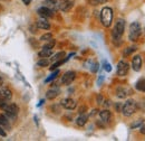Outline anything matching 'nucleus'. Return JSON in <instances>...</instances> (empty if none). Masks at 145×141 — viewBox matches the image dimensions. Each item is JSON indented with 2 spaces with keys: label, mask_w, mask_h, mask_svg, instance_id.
I'll use <instances>...</instances> for the list:
<instances>
[{
  "label": "nucleus",
  "mask_w": 145,
  "mask_h": 141,
  "mask_svg": "<svg viewBox=\"0 0 145 141\" xmlns=\"http://www.w3.org/2000/svg\"><path fill=\"white\" fill-rule=\"evenodd\" d=\"M124 30H125V20L118 19L115 22V26L112 30V39L116 46H120V44L122 43V36L124 34Z\"/></svg>",
  "instance_id": "obj_1"
},
{
  "label": "nucleus",
  "mask_w": 145,
  "mask_h": 141,
  "mask_svg": "<svg viewBox=\"0 0 145 141\" xmlns=\"http://www.w3.org/2000/svg\"><path fill=\"white\" fill-rule=\"evenodd\" d=\"M0 107L5 111V115H6L8 119H14V120H15V119L17 118L18 112H19V107L17 104H15V103L8 104V103H6V101H2Z\"/></svg>",
  "instance_id": "obj_2"
},
{
  "label": "nucleus",
  "mask_w": 145,
  "mask_h": 141,
  "mask_svg": "<svg viewBox=\"0 0 145 141\" xmlns=\"http://www.w3.org/2000/svg\"><path fill=\"white\" fill-rule=\"evenodd\" d=\"M113 17H114V14H113V9L110 7H104L101 10V22L104 27L108 28L112 26Z\"/></svg>",
  "instance_id": "obj_3"
},
{
  "label": "nucleus",
  "mask_w": 145,
  "mask_h": 141,
  "mask_svg": "<svg viewBox=\"0 0 145 141\" xmlns=\"http://www.w3.org/2000/svg\"><path fill=\"white\" fill-rule=\"evenodd\" d=\"M142 35V27L140 22L134 21L129 25V30H128V39L131 42H137Z\"/></svg>",
  "instance_id": "obj_4"
},
{
  "label": "nucleus",
  "mask_w": 145,
  "mask_h": 141,
  "mask_svg": "<svg viewBox=\"0 0 145 141\" xmlns=\"http://www.w3.org/2000/svg\"><path fill=\"white\" fill-rule=\"evenodd\" d=\"M137 110V103L133 99H128L126 102L122 105L121 112L123 113L124 117H132Z\"/></svg>",
  "instance_id": "obj_5"
},
{
  "label": "nucleus",
  "mask_w": 145,
  "mask_h": 141,
  "mask_svg": "<svg viewBox=\"0 0 145 141\" xmlns=\"http://www.w3.org/2000/svg\"><path fill=\"white\" fill-rule=\"evenodd\" d=\"M128 70H129V64L127 63L126 61L122 59L117 63V66H116V73L118 76H126L128 74Z\"/></svg>",
  "instance_id": "obj_6"
},
{
  "label": "nucleus",
  "mask_w": 145,
  "mask_h": 141,
  "mask_svg": "<svg viewBox=\"0 0 145 141\" xmlns=\"http://www.w3.org/2000/svg\"><path fill=\"white\" fill-rule=\"evenodd\" d=\"M37 14L40 16L41 18H52L54 16V10L47 6H42L40 8L37 9Z\"/></svg>",
  "instance_id": "obj_7"
},
{
  "label": "nucleus",
  "mask_w": 145,
  "mask_h": 141,
  "mask_svg": "<svg viewBox=\"0 0 145 141\" xmlns=\"http://www.w3.org/2000/svg\"><path fill=\"white\" fill-rule=\"evenodd\" d=\"M74 6V1L72 0H58V3H57V7L59 10L64 11V13H67Z\"/></svg>",
  "instance_id": "obj_8"
},
{
  "label": "nucleus",
  "mask_w": 145,
  "mask_h": 141,
  "mask_svg": "<svg viewBox=\"0 0 145 141\" xmlns=\"http://www.w3.org/2000/svg\"><path fill=\"white\" fill-rule=\"evenodd\" d=\"M75 77H76V73L74 70L66 72L63 75V77H61V84H64V85H71L72 82H74Z\"/></svg>",
  "instance_id": "obj_9"
},
{
  "label": "nucleus",
  "mask_w": 145,
  "mask_h": 141,
  "mask_svg": "<svg viewBox=\"0 0 145 141\" xmlns=\"http://www.w3.org/2000/svg\"><path fill=\"white\" fill-rule=\"evenodd\" d=\"M60 105L63 106L64 109H66V110H75L76 106H77V102H76L74 99L66 98V99H63V100H61Z\"/></svg>",
  "instance_id": "obj_10"
},
{
  "label": "nucleus",
  "mask_w": 145,
  "mask_h": 141,
  "mask_svg": "<svg viewBox=\"0 0 145 141\" xmlns=\"http://www.w3.org/2000/svg\"><path fill=\"white\" fill-rule=\"evenodd\" d=\"M142 65H143V61L141 55H134L133 59H132V69L135 72H140L142 70Z\"/></svg>",
  "instance_id": "obj_11"
},
{
  "label": "nucleus",
  "mask_w": 145,
  "mask_h": 141,
  "mask_svg": "<svg viewBox=\"0 0 145 141\" xmlns=\"http://www.w3.org/2000/svg\"><path fill=\"white\" fill-rule=\"evenodd\" d=\"M36 26H37V28H39V29H44V30H48V29H50V24H49V21H48L46 18L40 17V19L37 20Z\"/></svg>",
  "instance_id": "obj_12"
},
{
  "label": "nucleus",
  "mask_w": 145,
  "mask_h": 141,
  "mask_svg": "<svg viewBox=\"0 0 145 141\" xmlns=\"http://www.w3.org/2000/svg\"><path fill=\"white\" fill-rule=\"evenodd\" d=\"M12 98V93L8 88H2L0 90V99L1 101H9Z\"/></svg>",
  "instance_id": "obj_13"
},
{
  "label": "nucleus",
  "mask_w": 145,
  "mask_h": 141,
  "mask_svg": "<svg viewBox=\"0 0 145 141\" xmlns=\"http://www.w3.org/2000/svg\"><path fill=\"white\" fill-rule=\"evenodd\" d=\"M99 118L104 123H108L110 121V119H112V113L107 109L106 110H102V111H99Z\"/></svg>",
  "instance_id": "obj_14"
},
{
  "label": "nucleus",
  "mask_w": 145,
  "mask_h": 141,
  "mask_svg": "<svg viewBox=\"0 0 145 141\" xmlns=\"http://www.w3.org/2000/svg\"><path fill=\"white\" fill-rule=\"evenodd\" d=\"M128 94H131L129 90L124 88V86H118V88H116V96L118 99H125Z\"/></svg>",
  "instance_id": "obj_15"
},
{
  "label": "nucleus",
  "mask_w": 145,
  "mask_h": 141,
  "mask_svg": "<svg viewBox=\"0 0 145 141\" xmlns=\"http://www.w3.org/2000/svg\"><path fill=\"white\" fill-rule=\"evenodd\" d=\"M87 121H88V115L85 114V113H82V114H79V117L76 119V124H77L78 127H84L85 124L87 123Z\"/></svg>",
  "instance_id": "obj_16"
},
{
  "label": "nucleus",
  "mask_w": 145,
  "mask_h": 141,
  "mask_svg": "<svg viewBox=\"0 0 145 141\" xmlns=\"http://www.w3.org/2000/svg\"><path fill=\"white\" fill-rule=\"evenodd\" d=\"M0 125H1L3 129H7V130H10V128H11L8 118H7L5 114H0Z\"/></svg>",
  "instance_id": "obj_17"
},
{
  "label": "nucleus",
  "mask_w": 145,
  "mask_h": 141,
  "mask_svg": "<svg viewBox=\"0 0 145 141\" xmlns=\"http://www.w3.org/2000/svg\"><path fill=\"white\" fill-rule=\"evenodd\" d=\"M58 94H59V90H58V88H50V90L47 91L46 98H47L48 100H54V99L57 98Z\"/></svg>",
  "instance_id": "obj_18"
},
{
  "label": "nucleus",
  "mask_w": 145,
  "mask_h": 141,
  "mask_svg": "<svg viewBox=\"0 0 145 141\" xmlns=\"http://www.w3.org/2000/svg\"><path fill=\"white\" fill-rule=\"evenodd\" d=\"M135 88L140 92H145V78H140L136 83H135Z\"/></svg>",
  "instance_id": "obj_19"
},
{
  "label": "nucleus",
  "mask_w": 145,
  "mask_h": 141,
  "mask_svg": "<svg viewBox=\"0 0 145 141\" xmlns=\"http://www.w3.org/2000/svg\"><path fill=\"white\" fill-rule=\"evenodd\" d=\"M52 55H53V49H47V48H42L38 53V56L41 58H47V57H50Z\"/></svg>",
  "instance_id": "obj_20"
},
{
  "label": "nucleus",
  "mask_w": 145,
  "mask_h": 141,
  "mask_svg": "<svg viewBox=\"0 0 145 141\" xmlns=\"http://www.w3.org/2000/svg\"><path fill=\"white\" fill-rule=\"evenodd\" d=\"M49 63H50L49 59H47V58H41V59H39V61L37 62V66H39V67H47V66L49 65Z\"/></svg>",
  "instance_id": "obj_21"
},
{
  "label": "nucleus",
  "mask_w": 145,
  "mask_h": 141,
  "mask_svg": "<svg viewBox=\"0 0 145 141\" xmlns=\"http://www.w3.org/2000/svg\"><path fill=\"white\" fill-rule=\"evenodd\" d=\"M88 63H89L91 66H87V67H89V70H91V73H97V70L99 69L98 63H97V62H88Z\"/></svg>",
  "instance_id": "obj_22"
},
{
  "label": "nucleus",
  "mask_w": 145,
  "mask_h": 141,
  "mask_svg": "<svg viewBox=\"0 0 145 141\" xmlns=\"http://www.w3.org/2000/svg\"><path fill=\"white\" fill-rule=\"evenodd\" d=\"M65 52H59V53L55 54L54 56L52 57V61L53 62H57V61H60V59H63L64 57H65Z\"/></svg>",
  "instance_id": "obj_23"
},
{
  "label": "nucleus",
  "mask_w": 145,
  "mask_h": 141,
  "mask_svg": "<svg viewBox=\"0 0 145 141\" xmlns=\"http://www.w3.org/2000/svg\"><path fill=\"white\" fill-rule=\"evenodd\" d=\"M59 74V70H56L55 72H53V74L50 75V76H48L46 80H45V83H49V82H52V81H54L55 78L57 77V75Z\"/></svg>",
  "instance_id": "obj_24"
},
{
  "label": "nucleus",
  "mask_w": 145,
  "mask_h": 141,
  "mask_svg": "<svg viewBox=\"0 0 145 141\" xmlns=\"http://www.w3.org/2000/svg\"><path fill=\"white\" fill-rule=\"evenodd\" d=\"M55 43H56V42H55V39H53V38H52L50 40H48V42H47V44H45V45L42 46V48L53 49V48H54V46H55Z\"/></svg>",
  "instance_id": "obj_25"
},
{
  "label": "nucleus",
  "mask_w": 145,
  "mask_h": 141,
  "mask_svg": "<svg viewBox=\"0 0 145 141\" xmlns=\"http://www.w3.org/2000/svg\"><path fill=\"white\" fill-rule=\"evenodd\" d=\"M136 49H137V47H136V46H131V47H127L126 49L124 51V55H125V56H127V55H131L133 52H135Z\"/></svg>",
  "instance_id": "obj_26"
},
{
  "label": "nucleus",
  "mask_w": 145,
  "mask_h": 141,
  "mask_svg": "<svg viewBox=\"0 0 145 141\" xmlns=\"http://www.w3.org/2000/svg\"><path fill=\"white\" fill-rule=\"evenodd\" d=\"M53 38V35L50 34V33H47V34H44V35L40 37V40L41 42H48V40H50Z\"/></svg>",
  "instance_id": "obj_27"
},
{
  "label": "nucleus",
  "mask_w": 145,
  "mask_h": 141,
  "mask_svg": "<svg viewBox=\"0 0 145 141\" xmlns=\"http://www.w3.org/2000/svg\"><path fill=\"white\" fill-rule=\"evenodd\" d=\"M103 69H104L105 72H107V73L112 72V66H110V64H109L108 62H106V61L103 62Z\"/></svg>",
  "instance_id": "obj_28"
},
{
  "label": "nucleus",
  "mask_w": 145,
  "mask_h": 141,
  "mask_svg": "<svg viewBox=\"0 0 145 141\" xmlns=\"http://www.w3.org/2000/svg\"><path fill=\"white\" fill-rule=\"evenodd\" d=\"M142 123H143V119L141 120V119H138L136 122H134V123H132V125H131V128L132 129H135V128H140L141 125H142Z\"/></svg>",
  "instance_id": "obj_29"
},
{
  "label": "nucleus",
  "mask_w": 145,
  "mask_h": 141,
  "mask_svg": "<svg viewBox=\"0 0 145 141\" xmlns=\"http://www.w3.org/2000/svg\"><path fill=\"white\" fill-rule=\"evenodd\" d=\"M108 0H94L93 5H102V3H106Z\"/></svg>",
  "instance_id": "obj_30"
},
{
  "label": "nucleus",
  "mask_w": 145,
  "mask_h": 141,
  "mask_svg": "<svg viewBox=\"0 0 145 141\" xmlns=\"http://www.w3.org/2000/svg\"><path fill=\"white\" fill-rule=\"evenodd\" d=\"M0 136H1V137H6V136H7V132L5 131V129H3L1 125H0Z\"/></svg>",
  "instance_id": "obj_31"
},
{
  "label": "nucleus",
  "mask_w": 145,
  "mask_h": 141,
  "mask_svg": "<svg viewBox=\"0 0 145 141\" xmlns=\"http://www.w3.org/2000/svg\"><path fill=\"white\" fill-rule=\"evenodd\" d=\"M103 101H104L103 96H102V95H98V96H97V103H98V104H102Z\"/></svg>",
  "instance_id": "obj_32"
},
{
  "label": "nucleus",
  "mask_w": 145,
  "mask_h": 141,
  "mask_svg": "<svg viewBox=\"0 0 145 141\" xmlns=\"http://www.w3.org/2000/svg\"><path fill=\"white\" fill-rule=\"evenodd\" d=\"M140 132L143 133V134H145V124L142 123V125L140 127Z\"/></svg>",
  "instance_id": "obj_33"
},
{
  "label": "nucleus",
  "mask_w": 145,
  "mask_h": 141,
  "mask_svg": "<svg viewBox=\"0 0 145 141\" xmlns=\"http://www.w3.org/2000/svg\"><path fill=\"white\" fill-rule=\"evenodd\" d=\"M103 80H104V76L101 75L99 78H98V81H97V84H98V85H102V81H103Z\"/></svg>",
  "instance_id": "obj_34"
},
{
  "label": "nucleus",
  "mask_w": 145,
  "mask_h": 141,
  "mask_svg": "<svg viewBox=\"0 0 145 141\" xmlns=\"http://www.w3.org/2000/svg\"><path fill=\"white\" fill-rule=\"evenodd\" d=\"M22 2H24V3L26 5V6H28V5H29V3L31 2V0H22Z\"/></svg>",
  "instance_id": "obj_35"
},
{
  "label": "nucleus",
  "mask_w": 145,
  "mask_h": 141,
  "mask_svg": "<svg viewBox=\"0 0 145 141\" xmlns=\"http://www.w3.org/2000/svg\"><path fill=\"white\" fill-rule=\"evenodd\" d=\"M97 111H98V110H96V109H95V110H93V112H91V115H95L96 113H98Z\"/></svg>",
  "instance_id": "obj_36"
},
{
  "label": "nucleus",
  "mask_w": 145,
  "mask_h": 141,
  "mask_svg": "<svg viewBox=\"0 0 145 141\" xmlns=\"http://www.w3.org/2000/svg\"><path fill=\"white\" fill-rule=\"evenodd\" d=\"M1 84H2V78L0 77V86H1Z\"/></svg>",
  "instance_id": "obj_37"
},
{
  "label": "nucleus",
  "mask_w": 145,
  "mask_h": 141,
  "mask_svg": "<svg viewBox=\"0 0 145 141\" xmlns=\"http://www.w3.org/2000/svg\"><path fill=\"white\" fill-rule=\"evenodd\" d=\"M1 102H2V101H1V99H0V103H1Z\"/></svg>",
  "instance_id": "obj_38"
}]
</instances>
